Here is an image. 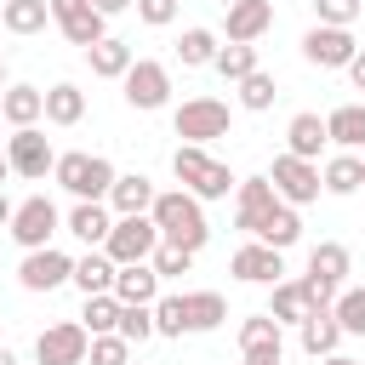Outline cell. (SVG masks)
I'll use <instances>...</instances> for the list:
<instances>
[{
    "label": "cell",
    "mask_w": 365,
    "mask_h": 365,
    "mask_svg": "<svg viewBox=\"0 0 365 365\" xmlns=\"http://www.w3.org/2000/svg\"><path fill=\"white\" fill-rule=\"evenodd\" d=\"M154 228H160V240L165 245H182V251H200L205 240H211V222H205V211H200V200L188 194V188H165V194H154Z\"/></svg>",
    "instance_id": "6da1fadb"
},
{
    "label": "cell",
    "mask_w": 365,
    "mask_h": 365,
    "mask_svg": "<svg viewBox=\"0 0 365 365\" xmlns=\"http://www.w3.org/2000/svg\"><path fill=\"white\" fill-rule=\"evenodd\" d=\"M171 171H177V182H182L194 200H228V188H240V177H234L222 160H211L205 148H194V143H182V148L171 154Z\"/></svg>",
    "instance_id": "7a4b0ae2"
},
{
    "label": "cell",
    "mask_w": 365,
    "mask_h": 365,
    "mask_svg": "<svg viewBox=\"0 0 365 365\" xmlns=\"http://www.w3.org/2000/svg\"><path fill=\"white\" fill-rule=\"evenodd\" d=\"M74 200H108V188H114V165L103 160V154H57V171H51Z\"/></svg>",
    "instance_id": "3957f363"
},
{
    "label": "cell",
    "mask_w": 365,
    "mask_h": 365,
    "mask_svg": "<svg viewBox=\"0 0 365 365\" xmlns=\"http://www.w3.org/2000/svg\"><path fill=\"white\" fill-rule=\"evenodd\" d=\"M171 131H177L182 143L205 148L211 137H228V103H217V97H188V103L171 114Z\"/></svg>",
    "instance_id": "277c9868"
},
{
    "label": "cell",
    "mask_w": 365,
    "mask_h": 365,
    "mask_svg": "<svg viewBox=\"0 0 365 365\" xmlns=\"http://www.w3.org/2000/svg\"><path fill=\"white\" fill-rule=\"evenodd\" d=\"M86 354H91V331L80 319H57V325H46L34 336V359L40 365H86Z\"/></svg>",
    "instance_id": "5b68a950"
},
{
    "label": "cell",
    "mask_w": 365,
    "mask_h": 365,
    "mask_svg": "<svg viewBox=\"0 0 365 365\" xmlns=\"http://www.w3.org/2000/svg\"><path fill=\"white\" fill-rule=\"evenodd\" d=\"M120 86H125V103H131L137 114H154V108H165V103H171V68H165V63H154V57H137V63H131V74H125Z\"/></svg>",
    "instance_id": "8992f818"
},
{
    "label": "cell",
    "mask_w": 365,
    "mask_h": 365,
    "mask_svg": "<svg viewBox=\"0 0 365 365\" xmlns=\"http://www.w3.org/2000/svg\"><path fill=\"white\" fill-rule=\"evenodd\" d=\"M268 182H274V194L285 200V205H314L319 200V165L314 160H297V154H274V171H268Z\"/></svg>",
    "instance_id": "52a82bcc"
},
{
    "label": "cell",
    "mask_w": 365,
    "mask_h": 365,
    "mask_svg": "<svg viewBox=\"0 0 365 365\" xmlns=\"http://www.w3.org/2000/svg\"><path fill=\"white\" fill-rule=\"evenodd\" d=\"M57 222H63V217H57V205H51L46 194H29V200L11 211V228H6V234H11L23 251H46V245H51V234H57Z\"/></svg>",
    "instance_id": "ba28073f"
},
{
    "label": "cell",
    "mask_w": 365,
    "mask_h": 365,
    "mask_svg": "<svg viewBox=\"0 0 365 365\" xmlns=\"http://www.w3.org/2000/svg\"><path fill=\"white\" fill-rule=\"evenodd\" d=\"M120 268L125 262H148L154 251H160V228H154V217H114V234H108V245H103Z\"/></svg>",
    "instance_id": "9c48e42d"
},
{
    "label": "cell",
    "mask_w": 365,
    "mask_h": 365,
    "mask_svg": "<svg viewBox=\"0 0 365 365\" xmlns=\"http://www.w3.org/2000/svg\"><path fill=\"white\" fill-rule=\"evenodd\" d=\"M51 23H57V29H63V40H68V46H80V51H91L97 40H108V29H103L108 17H103L91 0H51Z\"/></svg>",
    "instance_id": "30bf717a"
},
{
    "label": "cell",
    "mask_w": 365,
    "mask_h": 365,
    "mask_svg": "<svg viewBox=\"0 0 365 365\" xmlns=\"http://www.w3.org/2000/svg\"><path fill=\"white\" fill-rule=\"evenodd\" d=\"M6 160H11V177H29V182H40L46 171H57V154H51V143H46V131H40V125L11 131Z\"/></svg>",
    "instance_id": "8fae6325"
},
{
    "label": "cell",
    "mask_w": 365,
    "mask_h": 365,
    "mask_svg": "<svg viewBox=\"0 0 365 365\" xmlns=\"http://www.w3.org/2000/svg\"><path fill=\"white\" fill-rule=\"evenodd\" d=\"M302 57H308L314 68H348V63L359 57V40H354L348 29H325V23H314V29L302 34Z\"/></svg>",
    "instance_id": "7c38bea8"
},
{
    "label": "cell",
    "mask_w": 365,
    "mask_h": 365,
    "mask_svg": "<svg viewBox=\"0 0 365 365\" xmlns=\"http://www.w3.org/2000/svg\"><path fill=\"white\" fill-rule=\"evenodd\" d=\"M74 279V257H63V251H23V262H17V285L23 291H57V285H68Z\"/></svg>",
    "instance_id": "4fadbf2b"
},
{
    "label": "cell",
    "mask_w": 365,
    "mask_h": 365,
    "mask_svg": "<svg viewBox=\"0 0 365 365\" xmlns=\"http://www.w3.org/2000/svg\"><path fill=\"white\" fill-rule=\"evenodd\" d=\"M245 285H279V274H285V251H274V245H262V240H251V245H240L234 251V262H228Z\"/></svg>",
    "instance_id": "5bb4252c"
},
{
    "label": "cell",
    "mask_w": 365,
    "mask_h": 365,
    "mask_svg": "<svg viewBox=\"0 0 365 365\" xmlns=\"http://www.w3.org/2000/svg\"><path fill=\"white\" fill-rule=\"evenodd\" d=\"M279 348H285V325H279L274 314L240 319V354H245V359H279Z\"/></svg>",
    "instance_id": "9a60e30c"
},
{
    "label": "cell",
    "mask_w": 365,
    "mask_h": 365,
    "mask_svg": "<svg viewBox=\"0 0 365 365\" xmlns=\"http://www.w3.org/2000/svg\"><path fill=\"white\" fill-rule=\"evenodd\" d=\"M279 205V194H274V182L268 177H240V200H234V228H257L268 211Z\"/></svg>",
    "instance_id": "2e32d148"
},
{
    "label": "cell",
    "mask_w": 365,
    "mask_h": 365,
    "mask_svg": "<svg viewBox=\"0 0 365 365\" xmlns=\"http://www.w3.org/2000/svg\"><path fill=\"white\" fill-rule=\"evenodd\" d=\"M114 297H120L125 308H154V302H160V274H154V262H125V268L114 274Z\"/></svg>",
    "instance_id": "e0dca14e"
},
{
    "label": "cell",
    "mask_w": 365,
    "mask_h": 365,
    "mask_svg": "<svg viewBox=\"0 0 365 365\" xmlns=\"http://www.w3.org/2000/svg\"><path fill=\"white\" fill-rule=\"evenodd\" d=\"M274 29V0H234L228 6V40L234 46H251Z\"/></svg>",
    "instance_id": "ac0fdd59"
},
{
    "label": "cell",
    "mask_w": 365,
    "mask_h": 365,
    "mask_svg": "<svg viewBox=\"0 0 365 365\" xmlns=\"http://www.w3.org/2000/svg\"><path fill=\"white\" fill-rule=\"evenodd\" d=\"M297 342H302V354H314V359H331V354H336V342H342V325H336V314H331V308H314V314L297 325Z\"/></svg>",
    "instance_id": "d6986e66"
},
{
    "label": "cell",
    "mask_w": 365,
    "mask_h": 365,
    "mask_svg": "<svg viewBox=\"0 0 365 365\" xmlns=\"http://www.w3.org/2000/svg\"><path fill=\"white\" fill-rule=\"evenodd\" d=\"M108 205H114L120 217H148V211H154V182H148L143 171H125V177H114Z\"/></svg>",
    "instance_id": "ffe728a7"
},
{
    "label": "cell",
    "mask_w": 365,
    "mask_h": 365,
    "mask_svg": "<svg viewBox=\"0 0 365 365\" xmlns=\"http://www.w3.org/2000/svg\"><path fill=\"white\" fill-rule=\"evenodd\" d=\"M251 240H262V245H274V251H291V245L302 240V217H297V205H285V200H279V205L251 228Z\"/></svg>",
    "instance_id": "44dd1931"
},
{
    "label": "cell",
    "mask_w": 365,
    "mask_h": 365,
    "mask_svg": "<svg viewBox=\"0 0 365 365\" xmlns=\"http://www.w3.org/2000/svg\"><path fill=\"white\" fill-rule=\"evenodd\" d=\"M68 234H74V240H86V245H108L114 217L103 211V200H74V211H68Z\"/></svg>",
    "instance_id": "7402d4cb"
},
{
    "label": "cell",
    "mask_w": 365,
    "mask_h": 365,
    "mask_svg": "<svg viewBox=\"0 0 365 365\" xmlns=\"http://www.w3.org/2000/svg\"><path fill=\"white\" fill-rule=\"evenodd\" d=\"M114 274H120V262H114L108 251H86V257L74 262V285H80V297H108V291H114Z\"/></svg>",
    "instance_id": "603a6c76"
},
{
    "label": "cell",
    "mask_w": 365,
    "mask_h": 365,
    "mask_svg": "<svg viewBox=\"0 0 365 365\" xmlns=\"http://www.w3.org/2000/svg\"><path fill=\"white\" fill-rule=\"evenodd\" d=\"M86 63H91V74H97V80H125L137 57H131V46H125V40H114V34H108V40H97V46L86 51Z\"/></svg>",
    "instance_id": "cb8c5ba5"
},
{
    "label": "cell",
    "mask_w": 365,
    "mask_h": 365,
    "mask_svg": "<svg viewBox=\"0 0 365 365\" xmlns=\"http://www.w3.org/2000/svg\"><path fill=\"white\" fill-rule=\"evenodd\" d=\"M0 114L23 131V125H34V120L46 114V91H40V86H6V91H0Z\"/></svg>",
    "instance_id": "d4e9b609"
},
{
    "label": "cell",
    "mask_w": 365,
    "mask_h": 365,
    "mask_svg": "<svg viewBox=\"0 0 365 365\" xmlns=\"http://www.w3.org/2000/svg\"><path fill=\"white\" fill-rule=\"evenodd\" d=\"M325 137L336 148H365V103H342L325 114Z\"/></svg>",
    "instance_id": "484cf974"
},
{
    "label": "cell",
    "mask_w": 365,
    "mask_h": 365,
    "mask_svg": "<svg viewBox=\"0 0 365 365\" xmlns=\"http://www.w3.org/2000/svg\"><path fill=\"white\" fill-rule=\"evenodd\" d=\"M285 143H291L285 154H297V160H314V154H319L331 137H325V120H319V114H291V125H285Z\"/></svg>",
    "instance_id": "4316f807"
},
{
    "label": "cell",
    "mask_w": 365,
    "mask_h": 365,
    "mask_svg": "<svg viewBox=\"0 0 365 365\" xmlns=\"http://www.w3.org/2000/svg\"><path fill=\"white\" fill-rule=\"evenodd\" d=\"M46 120H51V125H80V120H86V91L68 86V80H57V86L46 91Z\"/></svg>",
    "instance_id": "83f0119b"
},
{
    "label": "cell",
    "mask_w": 365,
    "mask_h": 365,
    "mask_svg": "<svg viewBox=\"0 0 365 365\" xmlns=\"http://www.w3.org/2000/svg\"><path fill=\"white\" fill-rule=\"evenodd\" d=\"M348 268H354V257H348V245H336V240H319V245L308 251V274H314V279L342 285V279H348Z\"/></svg>",
    "instance_id": "f1b7e54d"
},
{
    "label": "cell",
    "mask_w": 365,
    "mask_h": 365,
    "mask_svg": "<svg viewBox=\"0 0 365 365\" xmlns=\"http://www.w3.org/2000/svg\"><path fill=\"white\" fill-rule=\"evenodd\" d=\"M268 314H274L279 325H302V319L314 314V302H308L302 279H279V285H274V302H268Z\"/></svg>",
    "instance_id": "f546056e"
},
{
    "label": "cell",
    "mask_w": 365,
    "mask_h": 365,
    "mask_svg": "<svg viewBox=\"0 0 365 365\" xmlns=\"http://www.w3.org/2000/svg\"><path fill=\"white\" fill-rule=\"evenodd\" d=\"M182 314H188V331H217L228 319V302L217 291H182Z\"/></svg>",
    "instance_id": "4dcf8cb0"
},
{
    "label": "cell",
    "mask_w": 365,
    "mask_h": 365,
    "mask_svg": "<svg viewBox=\"0 0 365 365\" xmlns=\"http://www.w3.org/2000/svg\"><path fill=\"white\" fill-rule=\"evenodd\" d=\"M0 23H6L11 34H40V29L51 23V0H6V6H0Z\"/></svg>",
    "instance_id": "1f68e13d"
},
{
    "label": "cell",
    "mask_w": 365,
    "mask_h": 365,
    "mask_svg": "<svg viewBox=\"0 0 365 365\" xmlns=\"http://www.w3.org/2000/svg\"><path fill=\"white\" fill-rule=\"evenodd\" d=\"M319 182H325V194H354V188H365V165H359V154H336V160H325Z\"/></svg>",
    "instance_id": "d6a6232c"
},
{
    "label": "cell",
    "mask_w": 365,
    "mask_h": 365,
    "mask_svg": "<svg viewBox=\"0 0 365 365\" xmlns=\"http://www.w3.org/2000/svg\"><path fill=\"white\" fill-rule=\"evenodd\" d=\"M217 34L211 29H182V40H177V57H182V68H205V63H217Z\"/></svg>",
    "instance_id": "836d02e7"
},
{
    "label": "cell",
    "mask_w": 365,
    "mask_h": 365,
    "mask_svg": "<svg viewBox=\"0 0 365 365\" xmlns=\"http://www.w3.org/2000/svg\"><path fill=\"white\" fill-rule=\"evenodd\" d=\"M120 308H125V302H120L114 291H108V297H86V314H80V319H86L91 336H108V331H120Z\"/></svg>",
    "instance_id": "e575fe53"
},
{
    "label": "cell",
    "mask_w": 365,
    "mask_h": 365,
    "mask_svg": "<svg viewBox=\"0 0 365 365\" xmlns=\"http://www.w3.org/2000/svg\"><path fill=\"white\" fill-rule=\"evenodd\" d=\"M211 68H217L222 80H234V86H240L245 74H257V46H234V40H228V46L217 51V63H211Z\"/></svg>",
    "instance_id": "d590c367"
},
{
    "label": "cell",
    "mask_w": 365,
    "mask_h": 365,
    "mask_svg": "<svg viewBox=\"0 0 365 365\" xmlns=\"http://www.w3.org/2000/svg\"><path fill=\"white\" fill-rule=\"evenodd\" d=\"M274 97H279V86H274V74H268V68H257V74H245V80H240V108L262 114V108H274Z\"/></svg>",
    "instance_id": "8d00e7d4"
},
{
    "label": "cell",
    "mask_w": 365,
    "mask_h": 365,
    "mask_svg": "<svg viewBox=\"0 0 365 365\" xmlns=\"http://www.w3.org/2000/svg\"><path fill=\"white\" fill-rule=\"evenodd\" d=\"M336 325H342V336H365V285H354V291H336Z\"/></svg>",
    "instance_id": "74e56055"
},
{
    "label": "cell",
    "mask_w": 365,
    "mask_h": 365,
    "mask_svg": "<svg viewBox=\"0 0 365 365\" xmlns=\"http://www.w3.org/2000/svg\"><path fill=\"white\" fill-rule=\"evenodd\" d=\"M154 331H160V336H182V331H188L182 291H171V297H160V302H154Z\"/></svg>",
    "instance_id": "f35d334b"
},
{
    "label": "cell",
    "mask_w": 365,
    "mask_h": 365,
    "mask_svg": "<svg viewBox=\"0 0 365 365\" xmlns=\"http://www.w3.org/2000/svg\"><path fill=\"white\" fill-rule=\"evenodd\" d=\"M91 365H131V342L120 336V331H108V336H91V354H86Z\"/></svg>",
    "instance_id": "ab89813d"
},
{
    "label": "cell",
    "mask_w": 365,
    "mask_h": 365,
    "mask_svg": "<svg viewBox=\"0 0 365 365\" xmlns=\"http://www.w3.org/2000/svg\"><path fill=\"white\" fill-rule=\"evenodd\" d=\"M148 262H154V274H160V279H177V274H188V268H194V251H182V245H165V240H160V251H154Z\"/></svg>",
    "instance_id": "60d3db41"
},
{
    "label": "cell",
    "mask_w": 365,
    "mask_h": 365,
    "mask_svg": "<svg viewBox=\"0 0 365 365\" xmlns=\"http://www.w3.org/2000/svg\"><path fill=\"white\" fill-rule=\"evenodd\" d=\"M120 336L137 348V342H148V336H160L154 331V308H120Z\"/></svg>",
    "instance_id": "b9f144b4"
},
{
    "label": "cell",
    "mask_w": 365,
    "mask_h": 365,
    "mask_svg": "<svg viewBox=\"0 0 365 365\" xmlns=\"http://www.w3.org/2000/svg\"><path fill=\"white\" fill-rule=\"evenodd\" d=\"M314 11H319V23H325V29H354L359 0H314Z\"/></svg>",
    "instance_id": "7bdbcfd3"
},
{
    "label": "cell",
    "mask_w": 365,
    "mask_h": 365,
    "mask_svg": "<svg viewBox=\"0 0 365 365\" xmlns=\"http://www.w3.org/2000/svg\"><path fill=\"white\" fill-rule=\"evenodd\" d=\"M302 291H308V302H314V308H336V291H342V285H331V279H314V274H302Z\"/></svg>",
    "instance_id": "ee69618b"
},
{
    "label": "cell",
    "mask_w": 365,
    "mask_h": 365,
    "mask_svg": "<svg viewBox=\"0 0 365 365\" xmlns=\"http://www.w3.org/2000/svg\"><path fill=\"white\" fill-rule=\"evenodd\" d=\"M137 17L154 23V29H165V23L177 17V0H137Z\"/></svg>",
    "instance_id": "f6af8a7d"
},
{
    "label": "cell",
    "mask_w": 365,
    "mask_h": 365,
    "mask_svg": "<svg viewBox=\"0 0 365 365\" xmlns=\"http://www.w3.org/2000/svg\"><path fill=\"white\" fill-rule=\"evenodd\" d=\"M348 80H354V91H365V51L348 63Z\"/></svg>",
    "instance_id": "bcb514c9"
},
{
    "label": "cell",
    "mask_w": 365,
    "mask_h": 365,
    "mask_svg": "<svg viewBox=\"0 0 365 365\" xmlns=\"http://www.w3.org/2000/svg\"><path fill=\"white\" fill-rule=\"evenodd\" d=\"M91 6H97L103 17H114V11H125V6H137V0H91Z\"/></svg>",
    "instance_id": "7dc6e473"
},
{
    "label": "cell",
    "mask_w": 365,
    "mask_h": 365,
    "mask_svg": "<svg viewBox=\"0 0 365 365\" xmlns=\"http://www.w3.org/2000/svg\"><path fill=\"white\" fill-rule=\"evenodd\" d=\"M11 211H17V205H11L6 194H0V228H11Z\"/></svg>",
    "instance_id": "c3c4849f"
},
{
    "label": "cell",
    "mask_w": 365,
    "mask_h": 365,
    "mask_svg": "<svg viewBox=\"0 0 365 365\" xmlns=\"http://www.w3.org/2000/svg\"><path fill=\"white\" fill-rule=\"evenodd\" d=\"M319 365H365V359H348V354H331V359H319Z\"/></svg>",
    "instance_id": "681fc988"
},
{
    "label": "cell",
    "mask_w": 365,
    "mask_h": 365,
    "mask_svg": "<svg viewBox=\"0 0 365 365\" xmlns=\"http://www.w3.org/2000/svg\"><path fill=\"white\" fill-rule=\"evenodd\" d=\"M6 177H11V160H6V154H0V182H6Z\"/></svg>",
    "instance_id": "f907efd6"
},
{
    "label": "cell",
    "mask_w": 365,
    "mask_h": 365,
    "mask_svg": "<svg viewBox=\"0 0 365 365\" xmlns=\"http://www.w3.org/2000/svg\"><path fill=\"white\" fill-rule=\"evenodd\" d=\"M0 365H17V354H11V348H0Z\"/></svg>",
    "instance_id": "816d5d0a"
},
{
    "label": "cell",
    "mask_w": 365,
    "mask_h": 365,
    "mask_svg": "<svg viewBox=\"0 0 365 365\" xmlns=\"http://www.w3.org/2000/svg\"><path fill=\"white\" fill-rule=\"evenodd\" d=\"M0 91H6V57H0Z\"/></svg>",
    "instance_id": "f5cc1de1"
},
{
    "label": "cell",
    "mask_w": 365,
    "mask_h": 365,
    "mask_svg": "<svg viewBox=\"0 0 365 365\" xmlns=\"http://www.w3.org/2000/svg\"><path fill=\"white\" fill-rule=\"evenodd\" d=\"M245 365H279V359H245Z\"/></svg>",
    "instance_id": "db71d44e"
},
{
    "label": "cell",
    "mask_w": 365,
    "mask_h": 365,
    "mask_svg": "<svg viewBox=\"0 0 365 365\" xmlns=\"http://www.w3.org/2000/svg\"><path fill=\"white\" fill-rule=\"evenodd\" d=\"M222 6H234V0H222Z\"/></svg>",
    "instance_id": "11a10c76"
},
{
    "label": "cell",
    "mask_w": 365,
    "mask_h": 365,
    "mask_svg": "<svg viewBox=\"0 0 365 365\" xmlns=\"http://www.w3.org/2000/svg\"><path fill=\"white\" fill-rule=\"evenodd\" d=\"M359 165H365V160H359Z\"/></svg>",
    "instance_id": "9f6ffc18"
},
{
    "label": "cell",
    "mask_w": 365,
    "mask_h": 365,
    "mask_svg": "<svg viewBox=\"0 0 365 365\" xmlns=\"http://www.w3.org/2000/svg\"><path fill=\"white\" fill-rule=\"evenodd\" d=\"M0 120H6V114H0Z\"/></svg>",
    "instance_id": "6f0895ef"
},
{
    "label": "cell",
    "mask_w": 365,
    "mask_h": 365,
    "mask_svg": "<svg viewBox=\"0 0 365 365\" xmlns=\"http://www.w3.org/2000/svg\"><path fill=\"white\" fill-rule=\"evenodd\" d=\"M0 6H6V0H0Z\"/></svg>",
    "instance_id": "680465c9"
}]
</instances>
